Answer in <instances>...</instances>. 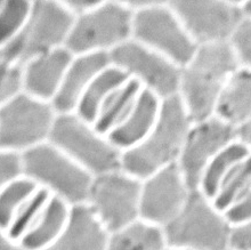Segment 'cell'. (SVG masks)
Masks as SVG:
<instances>
[{
  "label": "cell",
  "mask_w": 251,
  "mask_h": 250,
  "mask_svg": "<svg viewBox=\"0 0 251 250\" xmlns=\"http://www.w3.org/2000/svg\"><path fill=\"white\" fill-rule=\"evenodd\" d=\"M226 250H234V249H232V248H227Z\"/></svg>",
  "instance_id": "74e56055"
},
{
  "label": "cell",
  "mask_w": 251,
  "mask_h": 250,
  "mask_svg": "<svg viewBox=\"0 0 251 250\" xmlns=\"http://www.w3.org/2000/svg\"><path fill=\"white\" fill-rule=\"evenodd\" d=\"M232 228L224 213L194 190L178 216L163 230L173 250H226Z\"/></svg>",
  "instance_id": "277c9868"
},
{
  "label": "cell",
  "mask_w": 251,
  "mask_h": 250,
  "mask_svg": "<svg viewBox=\"0 0 251 250\" xmlns=\"http://www.w3.org/2000/svg\"><path fill=\"white\" fill-rule=\"evenodd\" d=\"M63 3L68 7V9L73 15L78 17L95 9L97 6L102 3V1L100 0H93V1H89V0H66V1H63Z\"/></svg>",
  "instance_id": "836d02e7"
},
{
  "label": "cell",
  "mask_w": 251,
  "mask_h": 250,
  "mask_svg": "<svg viewBox=\"0 0 251 250\" xmlns=\"http://www.w3.org/2000/svg\"><path fill=\"white\" fill-rule=\"evenodd\" d=\"M25 177L23 152L0 149V187Z\"/></svg>",
  "instance_id": "f546056e"
},
{
  "label": "cell",
  "mask_w": 251,
  "mask_h": 250,
  "mask_svg": "<svg viewBox=\"0 0 251 250\" xmlns=\"http://www.w3.org/2000/svg\"><path fill=\"white\" fill-rule=\"evenodd\" d=\"M236 138L251 152V120L236 128Z\"/></svg>",
  "instance_id": "e575fe53"
},
{
  "label": "cell",
  "mask_w": 251,
  "mask_h": 250,
  "mask_svg": "<svg viewBox=\"0 0 251 250\" xmlns=\"http://www.w3.org/2000/svg\"><path fill=\"white\" fill-rule=\"evenodd\" d=\"M107 250H172L163 227L144 220L110 234Z\"/></svg>",
  "instance_id": "44dd1931"
},
{
  "label": "cell",
  "mask_w": 251,
  "mask_h": 250,
  "mask_svg": "<svg viewBox=\"0 0 251 250\" xmlns=\"http://www.w3.org/2000/svg\"><path fill=\"white\" fill-rule=\"evenodd\" d=\"M224 215L232 226L243 224L251 220V187L238 202L225 211Z\"/></svg>",
  "instance_id": "1f68e13d"
},
{
  "label": "cell",
  "mask_w": 251,
  "mask_h": 250,
  "mask_svg": "<svg viewBox=\"0 0 251 250\" xmlns=\"http://www.w3.org/2000/svg\"><path fill=\"white\" fill-rule=\"evenodd\" d=\"M92 175L123 169V153L76 113L57 114L50 141Z\"/></svg>",
  "instance_id": "8992f818"
},
{
  "label": "cell",
  "mask_w": 251,
  "mask_h": 250,
  "mask_svg": "<svg viewBox=\"0 0 251 250\" xmlns=\"http://www.w3.org/2000/svg\"><path fill=\"white\" fill-rule=\"evenodd\" d=\"M172 250H173V249H172Z\"/></svg>",
  "instance_id": "f35d334b"
},
{
  "label": "cell",
  "mask_w": 251,
  "mask_h": 250,
  "mask_svg": "<svg viewBox=\"0 0 251 250\" xmlns=\"http://www.w3.org/2000/svg\"><path fill=\"white\" fill-rule=\"evenodd\" d=\"M179 96L162 100L155 126L138 145L123 153V169L144 180L178 160L192 126Z\"/></svg>",
  "instance_id": "7a4b0ae2"
},
{
  "label": "cell",
  "mask_w": 251,
  "mask_h": 250,
  "mask_svg": "<svg viewBox=\"0 0 251 250\" xmlns=\"http://www.w3.org/2000/svg\"><path fill=\"white\" fill-rule=\"evenodd\" d=\"M25 177L70 206L87 203L94 176L46 142L23 152Z\"/></svg>",
  "instance_id": "5b68a950"
},
{
  "label": "cell",
  "mask_w": 251,
  "mask_h": 250,
  "mask_svg": "<svg viewBox=\"0 0 251 250\" xmlns=\"http://www.w3.org/2000/svg\"><path fill=\"white\" fill-rule=\"evenodd\" d=\"M162 100L148 89H142L131 112L107 138L125 152L138 145L155 126L161 112Z\"/></svg>",
  "instance_id": "ac0fdd59"
},
{
  "label": "cell",
  "mask_w": 251,
  "mask_h": 250,
  "mask_svg": "<svg viewBox=\"0 0 251 250\" xmlns=\"http://www.w3.org/2000/svg\"><path fill=\"white\" fill-rule=\"evenodd\" d=\"M240 67L251 69V17H245L229 40Z\"/></svg>",
  "instance_id": "4dcf8cb0"
},
{
  "label": "cell",
  "mask_w": 251,
  "mask_h": 250,
  "mask_svg": "<svg viewBox=\"0 0 251 250\" xmlns=\"http://www.w3.org/2000/svg\"><path fill=\"white\" fill-rule=\"evenodd\" d=\"M33 1L5 0L0 5V45L17 36L29 20Z\"/></svg>",
  "instance_id": "83f0119b"
},
{
  "label": "cell",
  "mask_w": 251,
  "mask_h": 250,
  "mask_svg": "<svg viewBox=\"0 0 251 250\" xmlns=\"http://www.w3.org/2000/svg\"><path fill=\"white\" fill-rule=\"evenodd\" d=\"M168 3L198 46L229 43L245 19L241 1L174 0Z\"/></svg>",
  "instance_id": "8fae6325"
},
{
  "label": "cell",
  "mask_w": 251,
  "mask_h": 250,
  "mask_svg": "<svg viewBox=\"0 0 251 250\" xmlns=\"http://www.w3.org/2000/svg\"><path fill=\"white\" fill-rule=\"evenodd\" d=\"M27 177L0 187V231H6L16 211L39 190Z\"/></svg>",
  "instance_id": "484cf974"
},
{
  "label": "cell",
  "mask_w": 251,
  "mask_h": 250,
  "mask_svg": "<svg viewBox=\"0 0 251 250\" xmlns=\"http://www.w3.org/2000/svg\"><path fill=\"white\" fill-rule=\"evenodd\" d=\"M0 250H29L19 240L12 239L5 233H0Z\"/></svg>",
  "instance_id": "d590c367"
},
{
  "label": "cell",
  "mask_w": 251,
  "mask_h": 250,
  "mask_svg": "<svg viewBox=\"0 0 251 250\" xmlns=\"http://www.w3.org/2000/svg\"><path fill=\"white\" fill-rule=\"evenodd\" d=\"M215 116L234 128L251 120V69L240 67L224 86Z\"/></svg>",
  "instance_id": "d6986e66"
},
{
  "label": "cell",
  "mask_w": 251,
  "mask_h": 250,
  "mask_svg": "<svg viewBox=\"0 0 251 250\" xmlns=\"http://www.w3.org/2000/svg\"><path fill=\"white\" fill-rule=\"evenodd\" d=\"M110 234L88 203L76 204L60 238L46 250H107Z\"/></svg>",
  "instance_id": "e0dca14e"
},
{
  "label": "cell",
  "mask_w": 251,
  "mask_h": 250,
  "mask_svg": "<svg viewBox=\"0 0 251 250\" xmlns=\"http://www.w3.org/2000/svg\"><path fill=\"white\" fill-rule=\"evenodd\" d=\"M142 89L141 83L130 78L114 90L100 107L97 119L93 125L95 129L107 136L111 131L119 127L131 112Z\"/></svg>",
  "instance_id": "7402d4cb"
},
{
  "label": "cell",
  "mask_w": 251,
  "mask_h": 250,
  "mask_svg": "<svg viewBox=\"0 0 251 250\" xmlns=\"http://www.w3.org/2000/svg\"><path fill=\"white\" fill-rule=\"evenodd\" d=\"M135 12L125 1L106 0L95 9L78 16L65 43L75 55L110 53L132 39Z\"/></svg>",
  "instance_id": "52a82bcc"
},
{
  "label": "cell",
  "mask_w": 251,
  "mask_h": 250,
  "mask_svg": "<svg viewBox=\"0 0 251 250\" xmlns=\"http://www.w3.org/2000/svg\"><path fill=\"white\" fill-rule=\"evenodd\" d=\"M75 19L63 1L36 0L22 31L0 45V63L25 65L39 55L65 46Z\"/></svg>",
  "instance_id": "3957f363"
},
{
  "label": "cell",
  "mask_w": 251,
  "mask_h": 250,
  "mask_svg": "<svg viewBox=\"0 0 251 250\" xmlns=\"http://www.w3.org/2000/svg\"><path fill=\"white\" fill-rule=\"evenodd\" d=\"M50 198V192H48L43 187H39V190L16 211L9 226L7 227L6 231H1L2 233L7 234L12 239H15V240H20L36 223Z\"/></svg>",
  "instance_id": "4316f807"
},
{
  "label": "cell",
  "mask_w": 251,
  "mask_h": 250,
  "mask_svg": "<svg viewBox=\"0 0 251 250\" xmlns=\"http://www.w3.org/2000/svg\"><path fill=\"white\" fill-rule=\"evenodd\" d=\"M142 180L124 169L95 176L87 203L110 233L139 220Z\"/></svg>",
  "instance_id": "30bf717a"
},
{
  "label": "cell",
  "mask_w": 251,
  "mask_h": 250,
  "mask_svg": "<svg viewBox=\"0 0 251 250\" xmlns=\"http://www.w3.org/2000/svg\"><path fill=\"white\" fill-rule=\"evenodd\" d=\"M24 93V65L0 63V104L7 103Z\"/></svg>",
  "instance_id": "f1b7e54d"
},
{
  "label": "cell",
  "mask_w": 251,
  "mask_h": 250,
  "mask_svg": "<svg viewBox=\"0 0 251 250\" xmlns=\"http://www.w3.org/2000/svg\"><path fill=\"white\" fill-rule=\"evenodd\" d=\"M250 153L248 149L236 138L234 142L223 149L205 167L198 190L209 200H214L224 179L234 169V167Z\"/></svg>",
  "instance_id": "cb8c5ba5"
},
{
  "label": "cell",
  "mask_w": 251,
  "mask_h": 250,
  "mask_svg": "<svg viewBox=\"0 0 251 250\" xmlns=\"http://www.w3.org/2000/svg\"><path fill=\"white\" fill-rule=\"evenodd\" d=\"M191 193L177 162L166 167L142 180L139 218L166 227L183 210Z\"/></svg>",
  "instance_id": "5bb4252c"
},
{
  "label": "cell",
  "mask_w": 251,
  "mask_h": 250,
  "mask_svg": "<svg viewBox=\"0 0 251 250\" xmlns=\"http://www.w3.org/2000/svg\"><path fill=\"white\" fill-rule=\"evenodd\" d=\"M235 140L236 128L216 116L192 124L177 160L192 191L198 190L209 162Z\"/></svg>",
  "instance_id": "4fadbf2b"
},
{
  "label": "cell",
  "mask_w": 251,
  "mask_h": 250,
  "mask_svg": "<svg viewBox=\"0 0 251 250\" xmlns=\"http://www.w3.org/2000/svg\"><path fill=\"white\" fill-rule=\"evenodd\" d=\"M132 39L161 54L179 68L185 67L192 60L199 47L168 1H156L135 12Z\"/></svg>",
  "instance_id": "9c48e42d"
},
{
  "label": "cell",
  "mask_w": 251,
  "mask_h": 250,
  "mask_svg": "<svg viewBox=\"0 0 251 250\" xmlns=\"http://www.w3.org/2000/svg\"><path fill=\"white\" fill-rule=\"evenodd\" d=\"M111 62L161 100L178 95L180 69L161 54L130 39L110 51Z\"/></svg>",
  "instance_id": "7c38bea8"
},
{
  "label": "cell",
  "mask_w": 251,
  "mask_h": 250,
  "mask_svg": "<svg viewBox=\"0 0 251 250\" xmlns=\"http://www.w3.org/2000/svg\"><path fill=\"white\" fill-rule=\"evenodd\" d=\"M240 68L229 43L199 46L180 69L178 96L192 123L215 116L216 105L229 77Z\"/></svg>",
  "instance_id": "6da1fadb"
},
{
  "label": "cell",
  "mask_w": 251,
  "mask_h": 250,
  "mask_svg": "<svg viewBox=\"0 0 251 250\" xmlns=\"http://www.w3.org/2000/svg\"><path fill=\"white\" fill-rule=\"evenodd\" d=\"M71 206L51 196L32 227L20 239L29 250H46L60 238L68 223Z\"/></svg>",
  "instance_id": "ffe728a7"
},
{
  "label": "cell",
  "mask_w": 251,
  "mask_h": 250,
  "mask_svg": "<svg viewBox=\"0 0 251 250\" xmlns=\"http://www.w3.org/2000/svg\"><path fill=\"white\" fill-rule=\"evenodd\" d=\"M229 248L234 250H251V220L233 226Z\"/></svg>",
  "instance_id": "d6a6232c"
},
{
  "label": "cell",
  "mask_w": 251,
  "mask_h": 250,
  "mask_svg": "<svg viewBox=\"0 0 251 250\" xmlns=\"http://www.w3.org/2000/svg\"><path fill=\"white\" fill-rule=\"evenodd\" d=\"M251 187V153L234 167L224 179L212 200L215 207L225 213L235 204Z\"/></svg>",
  "instance_id": "d4e9b609"
},
{
  "label": "cell",
  "mask_w": 251,
  "mask_h": 250,
  "mask_svg": "<svg viewBox=\"0 0 251 250\" xmlns=\"http://www.w3.org/2000/svg\"><path fill=\"white\" fill-rule=\"evenodd\" d=\"M129 79L130 78L128 77V75L125 74L121 69L111 65L100 72L88 86V88L86 89L85 94L80 100L79 105L75 113L78 114L82 120L87 121L90 125H94L97 119V116H99L100 107L107 97L114 90L127 82Z\"/></svg>",
  "instance_id": "603a6c76"
},
{
  "label": "cell",
  "mask_w": 251,
  "mask_h": 250,
  "mask_svg": "<svg viewBox=\"0 0 251 250\" xmlns=\"http://www.w3.org/2000/svg\"><path fill=\"white\" fill-rule=\"evenodd\" d=\"M73 58L75 55L63 46L27 62L24 65V93L51 103Z\"/></svg>",
  "instance_id": "2e32d148"
},
{
  "label": "cell",
  "mask_w": 251,
  "mask_h": 250,
  "mask_svg": "<svg viewBox=\"0 0 251 250\" xmlns=\"http://www.w3.org/2000/svg\"><path fill=\"white\" fill-rule=\"evenodd\" d=\"M57 113L50 102L23 93L0 105V149L25 152L50 141Z\"/></svg>",
  "instance_id": "ba28073f"
},
{
  "label": "cell",
  "mask_w": 251,
  "mask_h": 250,
  "mask_svg": "<svg viewBox=\"0 0 251 250\" xmlns=\"http://www.w3.org/2000/svg\"><path fill=\"white\" fill-rule=\"evenodd\" d=\"M111 65L112 62L110 53L106 51L75 56L56 96L51 100V105L56 113H75L88 86L100 72Z\"/></svg>",
  "instance_id": "9a60e30c"
},
{
  "label": "cell",
  "mask_w": 251,
  "mask_h": 250,
  "mask_svg": "<svg viewBox=\"0 0 251 250\" xmlns=\"http://www.w3.org/2000/svg\"><path fill=\"white\" fill-rule=\"evenodd\" d=\"M241 9L245 17H251V0H249V1H241Z\"/></svg>",
  "instance_id": "8d00e7d4"
}]
</instances>
